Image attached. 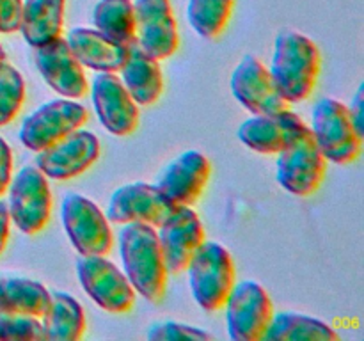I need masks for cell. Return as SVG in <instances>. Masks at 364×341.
Masks as SVG:
<instances>
[{"label":"cell","mask_w":364,"mask_h":341,"mask_svg":"<svg viewBox=\"0 0 364 341\" xmlns=\"http://www.w3.org/2000/svg\"><path fill=\"white\" fill-rule=\"evenodd\" d=\"M119 252L124 276L134 290L151 304H160L167 290V269L155 227L148 224H123Z\"/></svg>","instance_id":"obj_1"},{"label":"cell","mask_w":364,"mask_h":341,"mask_svg":"<svg viewBox=\"0 0 364 341\" xmlns=\"http://www.w3.org/2000/svg\"><path fill=\"white\" fill-rule=\"evenodd\" d=\"M269 70L281 96L288 103H299L315 89L320 73V52L308 36L284 31L274 43Z\"/></svg>","instance_id":"obj_2"},{"label":"cell","mask_w":364,"mask_h":341,"mask_svg":"<svg viewBox=\"0 0 364 341\" xmlns=\"http://www.w3.org/2000/svg\"><path fill=\"white\" fill-rule=\"evenodd\" d=\"M194 301L206 313L224 308L235 286V263L230 251L217 242H203L187 265Z\"/></svg>","instance_id":"obj_3"},{"label":"cell","mask_w":364,"mask_h":341,"mask_svg":"<svg viewBox=\"0 0 364 341\" xmlns=\"http://www.w3.org/2000/svg\"><path fill=\"white\" fill-rule=\"evenodd\" d=\"M311 134L326 160L345 166L359 158L363 137L355 130L347 105L334 98H322L313 107Z\"/></svg>","instance_id":"obj_4"},{"label":"cell","mask_w":364,"mask_h":341,"mask_svg":"<svg viewBox=\"0 0 364 341\" xmlns=\"http://www.w3.org/2000/svg\"><path fill=\"white\" fill-rule=\"evenodd\" d=\"M277 155L276 178L284 190L299 197H308L322 185L326 156L316 146L311 128H302L297 137Z\"/></svg>","instance_id":"obj_5"},{"label":"cell","mask_w":364,"mask_h":341,"mask_svg":"<svg viewBox=\"0 0 364 341\" xmlns=\"http://www.w3.org/2000/svg\"><path fill=\"white\" fill-rule=\"evenodd\" d=\"M68 238L80 256H105L112 249V229L105 213L85 195L70 192L60 205Z\"/></svg>","instance_id":"obj_6"},{"label":"cell","mask_w":364,"mask_h":341,"mask_svg":"<svg viewBox=\"0 0 364 341\" xmlns=\"http://www.w3.org/2000/svg\"><path fill=\"white\" fill-rule=\"evenodd\" d=\"M228 334L233 341H262L274 316L265 288L256 281L235 283L226 302Z\"/></svg>","instance_id":"obj_7"},{"label":"cell","mask_w":364,"mask_h":341,"mask_svg":"<svg viewBox=\"0 0 364 341\" xmlns=\"http://www.w3.org/2000/svg\"><path fill=\"white\" fill-rule=\"evenodd\" d=\"M9 185L11 220L21 233H39L52 212V190L46 176L36 166H25Z\"/></svg>","instance_id":"obj_8"},{"label":"cell","mask_w":364,"mask_h":341,"mask_svg":"<svg viewBox=\"0 0 364 341\" xmlns=\"http://www.w3.org/2000/svg\"><path fill=\"white\" fill-rule=\"evenodd\" d=\"M85 121L87 109L82 103L52 99L25 117L20 128V142L27 149L38 153L84 126Z\"/></svg>","instance_id":"obj_9"},{"label":"cell","mask_w":364,"mask_h":341,"mask_svg":"<svg viewBox=\"0 0 364 341\" xmlns=\"http://www.w3.org/2000/svg\"><path fill=\"white\" fill-rule=\"evenodd\" d=\"M77 277L85 293L105 311L127 313L135 302V290L105 256H82L77 259Z\"/></svg>","instance_id":"obj_10"},{"label":"cell","mask_w":364,"mask_h":341,"mask_svg":"<svg viewBox=\"0 0 364 341\" xmlns=\"http://www.w3.org/2000/svg\"><path fill=\"white\" fill-rule=\"evenodd\" d=\"M178 206L156 185L128 183L116 188L107 206V219L112 224L141 222L159 227Z\"/></svg>","instance_id":"obj_11"},{"label":"cell","mask_w":364,"mask_h":341,"mask_svg":"<svg viewBox=\"0 0 364 341\" xmlns=\"http://www.w3.org/2000/svg\"><path fill=\"white\" fill-rule=\"evenodd\" d=\"M231 92L255 116H274L290 109L269 67L255 55H245L231 73Z\"/></svg>","instance_id":"obj_12"},{"label":"cell","mask_w":364,"mask_h":341,"mask_svg":"<svg viewBox=\"0 0 364 341\" xmlns=\"http://www.w3.org/2000/svg\"><path fill=\"white\" fill-rule=\"evenodd\" d=\"M100 156V141L87 130H75L38 151L36 167L52 180H71L85 173Z\"/></svg>","instance_id":"obj_13"},{"label":"cell","mask_w":364,"mask_h":341,"mask_svg":"<svg viewBox=\"0 0 364 341\" xmlns=\"http://www.w3.org/2000/svg\"><path fill=\"white\" fill-rule=\"evenodd\" d=\"M135 41L144 52L162 60L178 50L180 36L171 0H135Z\"/></svg>","instance_id":"obj_14"},{"label":"cell","mask_w":364,"mask_h":341,"mask_svg":"<svg viewBox=\"0 0 364 341\" xmlns=\"http://www.w3.org/2000/svg\"><path fill=\"white\" fill-rule=\"evenodd\" d=\"M91 98L100 123L116 137L130 135L139 124V105L114 73H98L92 78Z\"/></svg>","instance_id":"obj_15"},{"label":"cell","mask_w":364,"mask_h":341,"mask_svg":"<svg viewBox=\"0 0 364 341\" xmlns=\"http://www.w3.org/2000/svg\"><path fill=\"white\" fill-rule=\"evenodd\" d=\"M167 272L187 270L196 249L205 242V227L191 206H178L156 231Z\"/></svg>","instance_id":"obj_16"},{"label":"cell","mask_w":364,"mask_h":341,"mask_svg":"<svg viewBox=\"0 0 364 341\" xmlns=\"http://www.w3.org/2000/svg\"><path fill=\"white\" fill-rule=\"evenodd\" d=\"M34 63L43 80L64 98H82L87 91V78L84 66L75 59L66 38L36 48Z\"/></svg>","instance_id":"obj_17"},{"label":"cell","mask_w":364,"mask_h":341,"mask_svg":"<svg viewBox=\"0 0 364 341\" xmlns=\"http://www.w3.org/2000/svg\"><path fill=\"white\" fill-rule=\"evenodd\" d=\"M208 158L196 149H188L167 163L156 180V187L176 206H192L210 180Z\"/></svg>","instance_id":"obj_18"},{"label":"cell","mask_w":364,"mask_h":341,"mask_svg":"<svg viewBox=\"0 0 364 341\" xmlns=\"http://www.w3.org/2000/svg\"><path fill=\"white\" fill-rule=\"evenodd\" d=\"M304 126V121L288 109L274 116H251L240 124L237 135L238 141L252 151L277 155Z\"/></svg>","instance_id":"obj_19"},{"label":"cell","mask_w":364,"mask_h":341,"mask_svg":"<svg viewBox=\"0 0 364 341\" xmlns=\"http://www.w3.org/2000/svg\"><path fill=\"white\" fill-rule=\"evenodd\" d=\"M66 43L82 66L98 73H116L128 57V45L102 34L96 28H71Z\"/></svg>","instance_id":"obj_20"},{"label":"cell","mask_w":364,"mask_h":341,"mask_svg":"<svg viewBox=\"0 0 364 341\" xmlns=\"http://www.w3.org/2000/svg\"><path fill=\"white\" fill-rule=\"evenodd\" d=\"M119 71L124 87L137 105H153L162 96L164 75L159 59L144 52L137 41L128 45V57Z\"/></svg>","instance_id":"obj_21"},{"label":"cell","mask_w":364,"mask_h":341,"mask_svg":"<svg viewBox=\"0 0 364 341\" xmlns=\"http://www.w3.org/2000/svg\"><path fill=\"white\" fill-rule=\"evenodd\" d=\"M64 9L66 0H25L18 31L32 48L48 45L60 38Z\"/></svg>","instance_id":"obj_22"},{"label":"cell","mask_w":364,"mask_h":341,"mask_svg":"<svg viewBox=\"0 0 364 341\" xmlns=\"http://www.w3.org/2000/svg\"><path fill=\"white\" fill-rule=\"evenodd\" d=\"M43 318L45 341H77L85 332L84 308L73 295L52 291Z\"/></svg>","instance_id":"obj_23"},{"label":"cell","mask_w":364,"mask_h":341,"mask_svg":"<svg viewBox=\"0 0 364 341\" xmlns=\"http://www.w3.org/2000/svg\"><path fill=\"white\" fill-rule=\"evenodd\" d=\"M265 341H338L336 330L329 323L294 311L274 313Z\"/></svg>","instance_id":"obj_24"},{"label":"cell","mask_w":364,"mask_h":341,"mask_svg":"<svg viewBox=\"0 0 364 341\" xmlns=\"http://www.w3.org/2000/svg\"><path fill=\"white\" fill-rule=\"evenodd\" d=\"M50 304V291L41 283L25 277L0 279V313H16L41 318Z\"/></svg>","instance_id":"obj_25"},{"label":"cell","mask_w":364,"mask_h":341,"mask_svg":"<svg viewBox=\"0 0 364 341\" xmlns=\"http://www.w3.org/2000/svg\"><path fill=\"white\" fill-rule=\"evenodd\" d=\"M96 31L116 41L130 45L135 41V11L132 0H98L92 9Z\"/></svg>","instance_id":"obj_26"},{"label":"cell","mask_w":364,"mask_h":341,"mask_svg":"<svg viewBox=\"0 0 364 341\" xmlns=\"http://www.w3.org/2000/svg\"><path fill=\"white\" fill-rule=\"evenodd\" d=\"M233 7L235 0H188V23L201 38L215 39L226 31Z\"/></svg>","instance_id":"obj_27"},{"label":"cell","mask_w":364,"mask_h":341,"mask_svg":"<svg viewBox=\"0 0 364 341\" xmlns=\"http://www.w3.org/2000/svg\"><path fill=\"white\" fill-rule=\"evenodd\" d=\"M25 99V82L20 71L4 60L0 64V126L11 123Z\"/></svg>","instance_id":"obj_28"},{"label":"cell","mask_w":364,"mask_h":341,"mask_svg":"<svg viewBox=\"0 0 364 341\" xmlns=\"http://www.w3.org/2000/svg\"><path fill=\"white\" fill-rule=\"evenodd\" d=\"M2 341H45V330L38 316L0 313Z\"/></svg>","instance_id":"obj_29"},{"label":"cell","mask_w":364,"mask_h":341,"mask_svg":"<svg viewBox=\"0 0 364 341\" xmlns=\"http://www.w3.org/2000/svg\"><path fill=\"white\" fill-rule=\"evenodd\" d=\"M148 340L153 341H178V340H188V341H208L213 340V336L206 330L199 329V327L187 325V323L173 322H155L149 325L148 329Z\"/></svg>","instance_id":"obj_30"},{"label":"cell","mask_w":364,"mask_h":341,"mask_svg":"<svg viewBox=\"0 0 364 341\" xmlns=\"http://www.w3.org/2000/svg\"><path fill=\"white\" fill-rule=\"evenodd\" d=\"M23 0H0V32L13 34L20 28Z\"/></svg>","instance_id":"obj_31"},{"label":"cell","mask_w":364,"mask_h":341,"mask_svg":"<svg viewBox=\"0 0 364 341\" xmlns=\"http://www.w3.org/2000/svg\"><path fill=\"white\" fill-rule=\"evenodd\" d=\"M13 176V151L9 144L0 137V195L7 190Z\"/></svg>","instance_id":"obj_32"},{"label":"cell","mask_w":364,"mask_h":341,"mask_svg":"<svg viewBox=\"0 0 364 341\" xmlns=\"http://www.w3.org/2000/svg\"><path fill=\"white\" fill-rule=\"evenodd\" d=\"M350 119L354 123L358 134L364 139V84L359 85L358 92H355L354 99H352L350 107H347Z\"/></svg>","instance_id":"obj_33"},{"label":"cell","mask_w":364,"mask_h":341,"mask_svg":"<svg viewBox=\"0 0 364 341\" xmlns=\"http://www.w3.org/2000/svg\"><path fill=\"white\" fill-rule=\"evenodd\" d=\"M9 224L11 215L9 208H7V202L0 201V254L4 252L7 240H9Z\"/></svg>","instance_id":"obj_34"},{"label":"cell","mask_w":364,"mask_h":341,"mask_svg":"<svg viewBox=\"0 0 364 341\" xmlns=\"http://www.w3.org/2000/svg\"><path fill=\"white\" fill-rule=\"evenodd\" d=\"M4 60H6V52H4L2 45H0V64H2Z\"/></svg>","instance_id":"obj_35"}]
</instances>
